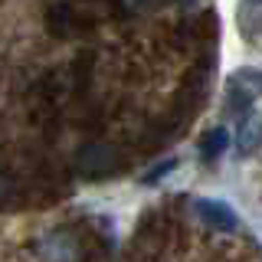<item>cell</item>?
Here are the masks:
<instances>
[{"mask_svg": "<svg viewBox=\"0 0 262 262\" xmlns=\"http://www.w3.org/2000/svg\"><path fill=\"white\" fill-rule=\"evenodd\" d=\"M196 210H200V216L207 220L210 226H216V229H236V213L223 200H200V203H196Z\"/></svg>", "mask_w": 262, "mask_h": 262, "instance_id": "1", "label": "cell"}, {"mask_svg": "<svg viewBox=\"0 0 262 262\" xmlns=\"http://www.w3.org/2000/svg\"><path fill=\"white\" fill-rule=\"evenodd\" d=\"M226 144H229V135L223 128H216V131H210V135L203 138L200 151H203V158H220V154L226 151Z\"/></svg>", "mask_w": 262, "mask_h": 262, "instance_id": "2", "label": "cell"}, {"mask_svg": "<svg viewBox=\"0 0 262 262\" xmlns=\"http://www.w3.org/2000/svg\"><path fill=\"white\" fill-rule=\"evenodd\" d=\"M256 147H259V121L256 115H249V121L239 131V154H252Z\"/></svg>", "mask_w": 262, "mask_h": 262, "instance_id": "3", "label": "cell"}, {"mask_svg": "<svg viewBox=\"0 0 262 262\" xmlns=\"http://www.w3.org/2000/svg\"><path fill=\"white\" fill-rule=\"evenodd\" d=\"M174 167H177V161H174V158H170L167 164H158V167H154V170H147V174H144V184H154V180L167 177V174H170V170H174Z\"/></svg>", "mask_w": 262, "mask_h": 262, "instance_id": "4", "label": "cell"}]
</instances>
